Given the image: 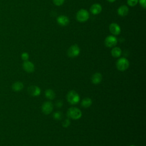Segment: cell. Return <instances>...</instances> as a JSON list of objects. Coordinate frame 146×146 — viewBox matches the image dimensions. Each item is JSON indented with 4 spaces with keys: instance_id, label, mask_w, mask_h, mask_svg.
I'll list each match as a JSON object with an SVG mask.
<instances>
[{
    "instance_id": "obj_1",
    "label": "cell",
    "mask_w": 146,
    "mask_h": 146,
    "mask_svg": "<svg viewBox=\"0 0 146 146\" xmlns=\"http://www.w3.org/2000/svg\"><path fill=\"white\" fill-rule=\"evenodd\" d=\"M67 114L70 118L74 120L80 119L82 115L81 111L79 108L76 107L70 108L67 111Z\"/></svg>"
},
{
    "instance_id": "obj_2",
    "label": "cell",
    "mask_w": 146,
    "mask_h": 146,
    "mask_svg": "<svg viewBox=\"0 0 146 146\" xmlns=\"http://www.w3.org/2000/svg\"><path fill=\"white\" fill-rule=\"evenodd\" d=\"M67 100L71 104H76L80 100L79 94L75 91H70L67 95Z\"/></svg>"
},
{
    "instance_id": "obj_3",
    "label": "cell",
    "mask_w": 146,
    "mask_h": 146,
    "mask_svg": "<svg viewBox=\"0 0 146 146\" xmlns=\"http://www.w3.org/2000/svg\"><path fill=\"white\" fill-rule=\"evenodd\" d=\"M90 17L89 13L86 10L82 9L79 10L76 15V19L80 22H84L87 21Z\"/></svg>"
},
{
    "instance_id": "obj_4",
    "label": "cell",
    "mask_w": 146,
    "mask_h": 146,
    "mask_svg": "<svg viewBox=\"0 0 146 146\" xmlns=\"http://www.w3.org/2000/svg\"><path fill=\"white\" fill-rule=\"evenodd\" d=\"M129 65V61L125 58H121L117 60L116 67L117 70L120 71H124L126 70Z\"/></svg>"
},
{
    "instance_id": "obj_5",
    "label": "cell",
    "mask_w": 146,
    "mask_h": 146,
    "mask_svg": "<svg viewBox=\"0 0 146 146\" xmlns=\"http://www.w3.org/2000/svg\"><path fill=\"white\" fill-rule=\"evenodd\" d=\"M80 53V48L77 44L72 45L67 51V55L70 58H75L79 55Z\"/></svg>"
},
{
    "instance_id": "obj_6",
    "label": "cell",
    "mask_w": 146,
    "mask_h": 146,
    "mask_svg": "<svg viewBox=\"0 0 146 146\" xmlns=\"http://www.w3.org/2000/svg\"><path fill=\"white\" fill-rule=\"evenodd\" d=\"M117 43V39L113 35H108L106 38L104 40L105 45L107 47H110V48L113 47L115 46H116Z\"/></svg>"
},
{
    "instance_id": "obj_7",
    "label": "cell",
    "mask_w": 146,
    "mask_h": 146,
    "mask_svg": "<svg viewBox=\"0 0 146 146\" xmlns=\"http://www.w3.org/2000/svg\"><path fill=\"white\" fill-rule=\"evenodd\" d=\"M52 110H53V104L50 102H44L42 106V111L46 115H48L50 113L52 112Z\"/></svg>"
},
{
    "instance_id": "obj_8",
    "label": "cell",
    "mask_w": 146,
    "mask_h": 146,
    "mask_svg": "<svg viewBox=\"0 0 146 146\" xmlns=\"http://www.w3.org/2000/svg\"><path fill=\"white\" fill-rule=\"evenodd\" d=\"M109 30L111 34L114 35H118L121 32L120 26L116 23H112L109 26Z\"/></svg>"
},
{
    "instance_id": "obj_9",
    "label": "cell",
    "mask_w": 146,
    "mask_h": 146,
    "mask_svg": "<svg viewBox=\"0 0 146 146\" xmlns=\"http://www.w3.org/2000/svg\"><path fill=\"white\" fill-rule=\"evenodd\" d=\"M27 92L29 95L33 96H37L40 94V89L36 86H31L28 88Z\"/></svg>"
},
{
    "instance_id": "obj_10",
    "label": "cell",
    "mask_w": 146,
    "mask_h": 146,
    "mask_svg": "<svg viewBox=\"0 0 146 146\" xmlns=\"http://www.w3.org/2000/svg\"><path fill=\"white\" fill-rule=\"evenodd\" d=\"M22 66L24 70L29 73L33 72L35 70L34 64L29 60L25 61L22 64Z\"/></svg>"
},
{
    "instance_id": "obj_11",
    "label": "cell",
    "mask_w": 146,
    "mask_h": 146,
    "mask_svg": "<svg viewBox=\"0 0 146 146\" xmlns=\"http://www.w3.org/2000/svg\"><path fill=\"white\" fill-rule=\"evenodd\" d=\"M57 22L59 25L62 26H67L69 23V19L66 15H60L57 18Z\"/></svg>"
},
{
    "instance_id": "obj_12",
    "label": "cell",
    "mask_w": 146,
    "mask_h": 146,
    "mask_svg": "<svg viewBox=\"0 0 146 146\" xmlns=\"http://www.w3.org/2000/svg\"><path fill=\"white\" fill-rule=\"evenodd\" d=\"M102 10V6L99 3H94L90 7V11L94 15L99 14Z\"/></svg>"
},
{
    "instance_id": "obj_13",
    "label": "cell",
    "mask_w": 146,
    "mask_h": 146,
    "mask_svg": "<svg viewBox=\"0 0 146 146\" xmlns=\"http://www.w3.org/2000/svg\"><path fill=\"white\" fill-rule=\"evenodd\" d=\"M129 9L126 5H121L117 9V14L121 17H124L128 14Z\"/></svg>"
},
{
    "instance_id": "obj_14",
    "label": "cell",
    "mask_w": 146,
    "mask_h": 146,
    "mask_svg": "<svg viewBox=\"0 0 146 146\" xmlns=\"http://www.w3.org/2000/svg\"><path fill=\"white\" fill-rule=\"evenodd\" d=\"M102 75L100 73H99V72L95 73L91 78L92 82L94 84H99L102 82Z\"/></svg>"
},
{
    "instance_id": "obj_15",
    "label": "cell",
    "mask_w": 146,
    "mask_h": 146,
    "mask_svg": "<svg viewBox=\"0 0 146 146\" xmlns=\"http://www.w3.org/2000/svg\"><path fill=\"white\" fill-rule=\"evenodd\" d=\"M23 84L21 82H16L14 83L12 85V89L15 92H18L21 91L23 88Z\"/></svg>"
},
{
    "instance_id": "obj_16",
    "label": "cell",
    "mask_w": 146,
    "mask_h": 146,
    "mask_svg": "<svg viewBox=\"0 0 146 146\" xmlns=\"http://www.w3.org/2000/svg\"><path fill=\"white\" fill-rule=\"evenodd\" d=\"M121 54V50L118 47H115L111 50V55L114 58H118Z\"/></svg>"
},
{
    "instance_id": "obj_17",
    "label": "cell",
    "mask_w": 146,
    "mask_h": 146,
    "mask_svg": "<svg viewBox=\"0 0 146 146\" xmlns=\"http://www.w3.org/2000/svg\"><path fill=\"white\" fill-rule=\"evenodd\" d=\"M92 100L90 98H85L82 100L81 105L84 108H88L92 104Z\"/></svg>"
},
{
    "instance_id": "obj_18",
    "label": "cell",
    "mask_w": 146,
    "mask_h": 146,
    "mask_svg": "<svg viewBox=\"0 0 146 146\" xmlns=\"http://www.w3.org/2000/svg\"><path fill=\"white\" fill-rule=\"evenodd\" d=\"M45 96L47 99L52 100L55 97V94L53 90L51 89H47L45 91Z\"/></svg>"
},
{
    "instance_id": "obj_19",
    "label": "cell",
    "mask_w": 146,
    "mask_h": 146,
    "mask_svg": "<svg viewBox=\"0 0 146 146\" xmlns=\"http://www.w3.org/2000/svg\"><path fill=\"white\" fill-rule=\"evenodd\" d=\"M53 118L56 120H61L62 118V113L60 111H56L53 113Z\"/></svg>"
},
{
    "instance_id": "obj_20",
    "label": "cell",
    "mask_w": 146,
    "mask_h": 146,
    "mask_svg": "<svg viewBox=\"0 0 146 146\" xmlns=\"http://www.w3.org/2000/svg\"><path fill=\"white\" fill-rule=\"evenodd\" d=\"M139 0H127V4L129 6H135L138 3Z\"/></svg>"
},
{
    "instance_id": "obj_21",
    "label": "cell",
    "mask_w": 146,
    "mask_h": 146,
    "mask_svg": "<svg viewBox=\"0 0 146 146\" xmlns=\"http://www.w3.org/2000/svg\"><path fill=\"white\" fill-rule=\"evenodd\" d=\"M70 125V120L68 119H65L63 122H62V126L64 128H67L69 127Z\"/></svg>"
},
{
    "instance_id": "obj_22",
    "label": "cell",
    "mask_w": 146,
    "mask_h": 146,
    "mask_svg": "<svg viewBox=\"0 0 146 146\" xmlns=\"http://www.w3.org/2000/svg\"><path fill=\"white\" fill-rule=\"evenodd\" d=\"M21 58H22V60H23L24 61L28 60V59L29 58V54L27 52H23L21 55Z\"/></svg>"
},
{
    "instance_id": "obj_23",
    "label": "cell",
    "mask_w": 146,
    "mask_h": 146,
    "mask_svg": "<svg viewBox=\"0 0 146 146\" xmlns=\"http://www.w3.org/2000/svg\"><path fill=\"white\" fill-rule=\"evenodd\" d=\"M64 0H53V3L56 6H61L64 3Z\"/></svg>"
},
{
    "instance_id": "obj_24",
    "label": "cell",
    "mask_w": 146,
    "mask_h": 146,
    "mask_svg": "<svg viewBox=\"0 0 146 146\" xmlns=\"http://www.w3.org/2000/svg\"><path fill=\"white\" fill-rule=\"evenodd\" d=\"M139 3L140 6L143 8L145 9L146 7V0H139Z\"/></svg>"
},
{
    "instance_id": "obj_25",
    "label": "cell",
    "mask_w": 146,
    "mask_h": 146,
    "mask_svg": "<svg viewBox=\"0 0 146 146\" xmlns=\"http://www.w3.org/2000/svg\"><path fill=\"white\" fill-rule=\"evenodd\" d=\"M63 106V102L61 100H58L56 102V106L58 108H61Z\"/></svg>"
},
{
    "instance_id": "obj_26",
    "label": "cell",
    "mask_w": 146,
    "mask_h": 146,
    "mask_svg": "<svg viewBox=\"0 0 146 146\" xmlns=\"http://www.w3.org/2000/svg\"><path fill=\"white\" fill-rule=\"evenodd\" d=\"M108 2H115L116 0H107Z\"/></svg>"
},
{
    "instance_id": "obj_27",
    "label": "cell",
    "mask_w": 146,
    "mask_h": 146,
    "mask_svg": "<svg viewBox=\"0 0 146 146\" xmlns=\"http://www.w3.org/2000/svg\"><path fill=\"white\" fill-rule=\"evenodd\" d=\"M130 146H135V145H130Z\"/></svg>"
}]
</instances>
